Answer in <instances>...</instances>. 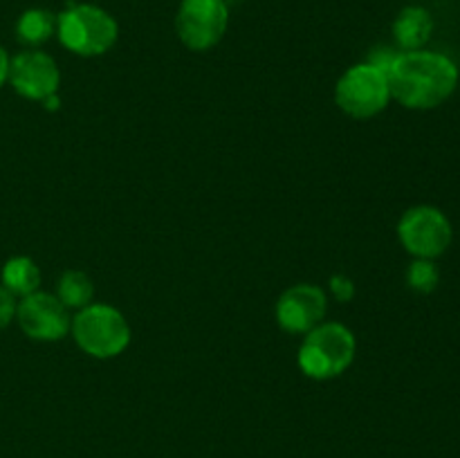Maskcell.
<instances>
[{
	"instance_id": "cell-1",
	"label": "cell",
	"mask_w": 460,
	"mask_h": 458,
	"mask_svg": "<svg viewBox=\"0 0 460 458\" xmlns=\"http://www.w3.org/2000/svg\"><path fill=\"white\" fill-rule=\"evenodd\" d=\"M386 79L395 101L413 110H429L452 97L458 85V67L443 54L413 49L398 54Z\"/></svg>"
},
{
	"instance_id": "cell-2",
	"label": "cell",
	"mask_w": 460,
	"mask_h": 458,
	"mask_svg": "<svg viewBox=\"0 0 460 458\" xmlns=\"http://www.w3.org/2000/svg\"><path fill=\"white\" fill-rule=\"evenodd\" d=\"M358 341L350 328L344 323H319L310 332L299 348V368L310 380L326 382L340 377L355 362Z\"/></svg>"
},
{
	"instance_id": "cell-3",
	"label": "cell",
	"mask_w": 460,
	"mask_h": 458,
	"mask_svg": "<svg viewBox=\"0 0 460 458\" xmlns=\"http://www.w3.org/2000/svg\"><path fill=\"white\" fill-rule=\"evenodd\" d=\"M57 34L76 57H99L117 43L119 25L97 4H70L57 16Z\"/></svg>"
},
{
	"instance_id": "cell-4",
	"label": "cell",
	"mask_w": 460,
	"mask_h": 458,
	"mask_svg": "<svg viewBox=\"0 0 460 458\" xmlns=\"http://www.w3.org/2000/svg\"><path fill=\"white\" fill-rule=\"evenodd\" d=\"M70 332L76 346L94 359H112L130 344V326L124 314L108 304H88L72 317Z\"/></svg>"
},
{
	"instance_id": "cell-5",
	"label": "cell",
	"mask_w": 460,
	"mask_h": 458,
	"mask_svg": "<svg viewBox=\"0 0 460 458\" xmlns=\"http://www.w3.org/2000/svg\"><path fill=\"white\" fill-rule=\"evenodd\" d=\"M335 101L353 119H371V117L380 115L391 101L386 72L371 63L349 67L337 81Z\"/></svg>"
},
{
	"instance_id": "cell-6",
	"label": "cell",
	"mask_w": 460,
	"mask_h": 458,
	"mask_svg": "<svg viewBox=\"0 0 460 458\" xmlns=\"http://www.w3.org/2000/svg\"><path fill=\"white\" fill-rule=\"evenodd\" d=\"M400 242L416 259H438L452 245V223L440 209L429 205H418L404 211L398 223Z\"/></svg>"
},
{
	"instance_id": "cell-7",
	"label": "cell",
	"mask_w": 460,
	"mask_h": 458,
	"mask_svg": "<svg viewBox=\"0 0 460 458\" xmlns=\"http://www.w3.org/2000/svg\"><path fill=\"white\" fill-rule=\"evenodd\" d=\"M227 27V0H182L175 13V31L193 52L216 48L223 40Z\"/></svg>"
},
{
	"instance_id": "cell-8",
	"label": "cell",
	"mask_w": 460,
	"mask_h": 458,
	"mask_svg": "<svg viewBox=\"0 0 460 458\" xmlns=\"http://www.w3.org/2000/svg\"><path fill=\"white\" fill-rule=\"evenodd\" d=\"M16 319L21 330L36 341H58L70 332V314L57 295L34 292L16 304Z\"/></svg>"
},
{
	"instance_id": "cell-9",
	"label": "cell",
	"mask_w": 460,
	"mask_h": 458,
	"mask_svg": "<svg viewBox=\"0 0 460 458\" xmlns=\"http://www.w3.org/2000/svg\"><path fill=\"white\" fill-rule=\"evenodd\" d=\"M7 81L21 97L43 101L49 94L58 92L61 72L49 54L40 49H25L9 61Z\"/></svg>"
},
{
	"instance_id": "cell-10",
	"label": "cell",
	"mask_w": 460,
	"mask_h": 458,
	"mask_svg": "<svg viewBox=\"0 0 460 458\" xmlns=\"http://www.w3.org/2000/svg\"><path fill=\"white\" fill-rule=\"evenodd\" d=\"M328 310L326 292L313 283H296L288 287L277 301L279 326L292 335H305L323 323Z\"/></svg>"
},
{
	"instance_id": "cell-11",
	"label": "cell",
	"mask_w": 460,
	"mask_h": 458,
	"mask_svg": "<svg viewBox=\"0 0 460 458\" xmlns=\"http://www.w3.org/2000/svg\"><path fill=\"white\" fill-rule=\"evenodd\" d=\"M431 31H434L431 13L425 7H418V4L404 7L394 22L395 40L407 52L420 49L431 39Z\"/></svg>"
},
{
	"instance_id": "cell-12",
	"label": "cell",
	"mask_w": 460,
	"mask_h": 458,
	"mask_svg": "<svg viewBox=\"0 0 460 458\" xmlns=\"http://www.w3.org/2000/svg\"><path fill=\"white\" fill-rule=\"evenodd\" d=\"M3 287L12 296H27L39 292L40 287V269L30 256H13L3 265Z\"/></svg>"
},
{
	"instance_id": "cell-13",
	"label": "cell",
	"mask_w": 460,
	"mask_h": 458,
	"mask_svg": "<svg viewBox=\"0 0 460 458\" xmlns=\"http://www.w3.org/2000/svg\"><path fill=\"white\" fill-rule=\"evenodd\" d=\"M57 31V16L49 9L31 7L21 13L16 22V36L21 43L36 48L49 40V36Z\"/></svg>"
},
{
	"instance_id": "cell-14",
	"label": "cell",
	"mask_w": 460,
	"mask_h": 458,
	"mask_svg": "<svg viewBox=\"0 0 460 458\" xmlns=\"http://www.w3.org/2000/svg\"><path fill=\"white\" fill-rule=\"evenodd\" d=\"M57 296L67 310H81L93 304L94 283L93 278L79 269H67L61 274L57 286Z\"/></svg>"
},
{
	"instance_id": "cell-15",
	"label": "cell",
	"mask_w": 460,
	"mask_h": 458,
	"mask_svg": "<svg viewBox=\"0 0 460 458\" xmlns=\"http://www.w3.org/2000/svg\"><path fill=\"white\" fill-rule=\"evenodd\" d=\"M438 281H440V272L438 268H436L434 260L416 259L411 265H409L407 283L411 290L422 292V295H429V292L436 290Z\"/></svg>"
},
{
	"instance_id": "cell-16",
	"label": "cell",
	"mask_w": 460,
	"mask_h": 458,
	"mask_svg": "<svg viewBox=\"0 0 460 458\" xmlns=\"http://www.w3.org/2000/svg\"><path fill=\"white\" fill-rule=\"evenodd\" d=\"M331 292L337 296V301L346 304V301H350L355 296V283L346 274H335L331 278Z\"/></svg>"
},
{
	"instance_id": "cell-17",
	"label": "cell",
	"mask_w": 460,
	"mask_h": 458,
	"mask_svg": "<svg viewBox=\"0 0 460 458\" xmlns=\"http://www.w3.org/2000/svg\"><path fill=\"white\" fill-rule=\"evenodd\" d=\"M13 317H16V301H13V296L0 286V330L7 328Z\"/></svg>"
},
{
	"instance_id": "cell-18",
	"label": "cell",
	"mask_w": 460,
	"mask_h": 458,
	"mask_svg": "<svg viewBox=\"0 0 460 458\" xmlns=\"http://www.w3.org/2000/svg\"><path fill=\"white\" fill-rule=\"evenodd\" d=\"M9 61H12L9 54L4 52V48H0V88H3L4 81H7L9 76Z\"/></svg>"
},
{
	"instance_id": "cell-19",
	"label": "cell",
	"mask_w": 460,
	"mask_h": 458,
	"mask_svg": "<svg viewBox=\"0 0 460 458\" xmlns=\"http://www.w3.org/2000/svg\"><path fill=\"white\" fill-rule=\"evenodd\" d=\"M43 106L48 108V110H57V108H58V94H49L48 99H43Z\"/></svg>"
}]
</instances>
